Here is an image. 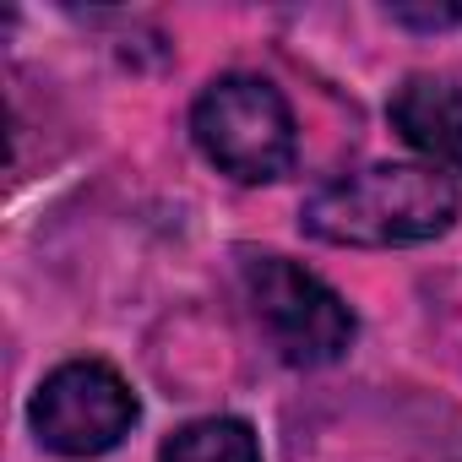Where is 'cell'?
Returning <instances> with one entry per match:
<instances>
[{
  "instance_id": "7a4b0ae2",
  "label": "cell",
  "mask_w": 462,
  "mask_h": 462,
  "mask_svg": "<svg viewBox=\"0 0 462 462\" xmlns=\"http://www.w3.org/2000/svg\"><path fill=\"white\" fill-rule=\"evenodd\" d=\"M190 136L217 174L240 185L283 180L300 158V125L289 98L267 77H245V71L207 82V93L190 109Z\"/></svg>"
},
{
  "instance_id": "5b68a950",
  "label": "cell",
  "mask_w": 462,
  "mask_h": 462,
  "mask_svg": "<svg viewBox=\"0 0 462 462\" xmlns=\"http://www.w3.org/2000/svg\"><path fill=\"white\" fill-rule=\"evenodd\" d=\"M392 131L440 174H462V88L446 77H408L392 104Z\"/></svg>"
},
{
  "instance_id": "277c9868",
  "label": "cell",
  "mask_w": 462,
  "mask_h": 462,
  "mask_svg": "<svg viewBox=\"0 0 462 462\" xmlns=\"http://www.w3.org/2000/svg\"><path fill=\"white\" fill-rule=\"evenodd\" d=\"M28 419H33V435L55 457H104L136 430L142 408H136L131 381L115 365L71 359L44 375V386L28 402Z\"/></svg>"
},
{
  "instance_id": "52a82bcc",
  "label": "cell",
  "mask_w": 462,
  "mask_h": 462,
  "mask_svg": "<svg viewBox=\"0 0 462 462\" xmlns=\"http://www.w3.org/2000/svg\"><path fill=\"white\" fill-rule=\"evenodd\" d=\"M392 17L408 28H457L462 6H392Z\"/></svg>"
},
{
  "instance_id": "8992f818",
  "label": "cell",
  "mask_w": 462,
  "mask_h": 462,
  "mask_svg": "<svg viewBox=\"0 0 462 462\" xmlns=\"http://www.w3.org/2000/svg\"><path fill=\"white\" fill-rule=\"evenodd\" d=\"M158 462H262V440L245 419H196L163 440Z\"/></svg>"
},
{
  "instance_id": "6da1fadb",
  "label": "cell",
  "mask_w": 462,
  "mask_h": 462,
  "mask_svg": "<svg viewBox=\"0 0 462 462\" xmlns=\"http://www.w3.org/2000/svg\"><path fill=\"white\" fill-rule=\"evenodd\" d=\"M462 212V190L451 174L430 163H370L354 169L332 185H321L300 223L305 235L327 245H359V251H386V245H424L440 240Z\"/></svg>"
},
{
  "instance_id": "3957f363",
  "label": "cell",
  "mask_w": 462,
  "mask_h": 462,
  "mask_svg": "<svg viewBox=\"0 0 462 462\" xmlns=\"http://www.w3.org/2000/svg\"><path fill=\"white\" fill-rule=\"evenodd\" d=\"M245 300L283 365L316 370L343 359L354 343V310L343 294L289 256H245Z\"/></svg>"
}]
</instances>
